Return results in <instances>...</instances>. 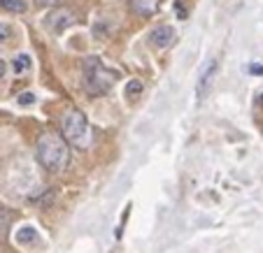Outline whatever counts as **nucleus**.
Wrapping results in <instances>:
<instances>
[{
    "instance_id": "obj_1",
    "label": "nucleus",
    "mask_w": 263,
    "mask_h": 253,
    "mask_svg": "<svg viewBox=\"0 0 263 253\" xmlns=\"http://www.w3.org/2000/svg\"><path fill=\"white\" fill-rule=\"evenodd\" d=\"M37 160L49 172H63L70 160L68 142L59 133H45L37 139Z\"/></svg>"
},
{
    "instance_id": "obj_2",
    "label": "nucleus",
    "mask_w": 263,
    "mask_h": 253,
    "mask_svg": "<svg viewBox=\"0 0 263 253\" xmlns=\"http://www.w3.org/2000/svg\"><path fill=\"white\" fill-rule=\"evenodd\" d=\"M119 72L105 68L98 58H86L84 63V91L89 95H105L112 86Z\"/></svg>"
},
{
    "instance_id": "obj_3",
    "label": "nucleus",
    "mask_w": 263,
    "mask_h": 253,
    "mask_svg": "<svg viewBox=\"0 0 263 253\" xmlns=\"http://www.w3.org/2000/svg\"><path fill=\"white\" fill-rule=\"evenodd\" d=\"M61 128H63V137L68 144H72V146H77V149H86L91 142L89 137V123H86L84 114L77 110H70L68 114L63 116V123H61Z\"/></svg>"
},
{
    "instance_id": "obj_4",
    "label": "nucleus",
    "mask_w": 263,
    "mask_h": 253,
    "mask_svg": "<svg viewBox=\"0 0 263 253\" xmlns=\"http://www.w3.org/2000/svg\"><path fill=\"white\" fill-rule=\"evenodd\" d=\"M72 24H74V14L70 10H65V7H56V10H51L49 14H47V19H45L47 30L54 33V35H61L63 30H68Z\"/></svg>"
},
{
    "instance_id": "obj_5",
    "label": "nucleus",
    "mask_w": 263,
    "mask_h": 253,
    "mask_svg": "<svg viewBox=\"0 0 263 253\" xmlns=\"http://www.w3.org/2000/svg\"><path fill=\"white\" fill-rule=\"evenodd\" d=\"M149 40H152V45L156 47H168L170 42L175 40V28L173 26H156L154 30H152V35H149Z\"/></svg>"
},
{
    "instance_id": "obj_6",
    "label": "nucleus",
    "mask_w": 263,
    "mask_h": 253,
    "mask_svg": "<svg viewBox=\"0 0 263 253\" xmlns=\"http://www.w3.org/2000/svg\"><path fill=\"white\" fill-rule=\"evenodd\" d=\"M130 5H133V10L138 12V14L149 16V14H154V12L159 10L161 0H130Z\"/></svg>"
},
{
    "instance_id": "obj_7",
    "label": "nucleus",
    "mask_w": 263,
    "mask_h": 253,
    "mask_svg": "<svg viewBox=\"0 0 263 253\" xmlns=\"http://www.w3.org/2000/svg\"><path fill=\"white\" fill-rule=\"evenodd\" d=\"M16 242L21 244V246H28V244H35L37 242V230L30 228V225H24V228L16 233Z\"/></svg>"
},
{
    "instance_id": "obj_8",
    "label": "nucleus",
    "mask_w": 263,
    "mask_h": 253,
    "mask_svg": "<svg viewBox=\"0 0 263 253\" xmlns=\"http://www.w3.org/2000/svg\"><path fill=\"white\" fill-rule=\"evenodd\" d=\"M0 10L12 12V14H24L28 7H26V0H0Z\"/></svg>"
},
{
    "instance_id": "obj_9",
    "label": "nucleus",
    "mask_w": 263,
    "mask_h": 253,
    "mask_svg": "<svg viewBox=\"0 0 263 253\" xmlns=\"http://www.w3.org/2000/svg\"><path fill=\"white\" fill-rule=\"evenodd\" d=\"M214 72H217V60H212V63H210V70H205L203 77H200V81H198V95H205V89H210Z\"/></svg>"
},
{
    "instance_id": "obj_10",
    "label": "nucleus",
    "mask_w": 263,
    "mask_h": 253,
    "mask_svg": "<svg viewBox=\"0 0 263 253\" xmlns=\"http://www.w3.org/2000/svg\"><path fill=\"white\" fill-rule=\"evenodd\" d=\"M30 63H33V60H30L28 54H19L14 58V63H12V68H14V72L24 75V72H28V70H30Z\"/></svg>"
},
{
    "instance_id": "obj_11",
    "label": "nucleus",
    "mask_w": 263,
    "mask_h": 253,
    "mask_svg": "<svg viewBox=\"0 0 263 253\" xmlns=\"http://www.w3.org/2000/svg\"><path fill=\"white\" fill-rule=\"evenodd\" d=\"M140 93H142V84H140L138 79H133L128 86H126V98L128 100H135Z\"/></svg>"
},
{
    "instance_id": "obj_12",
    "label": "nucleus",
    "mask_w": 263,
    "mask_h": 253,
    "mask_svg": "<svg viewBox=\"0 0 263 253\" xmlns=\"http://www.w3.org/2000/svg\"><path fill=\"white\" fill-rule=\"evenodd\" d=\"M10 223H12L10 216H7L5 212H0V239H5V235H7V228H10Z\"/></svg>"
},
{
    "instance_id": "obj_13",
    "label": "nucleus",
    "mask_w": 263,
    "mask_h": 253,
    "mask_svg": "<svg viewBox=\"0 0 263 253\" xmlns=\"http://www.w3.org/2000/svg\"><path fill=\"white\" fill-rule=\"evenodd\" d=\"M16 100H19V104H26V107H28V104H33V102H35V95L26 91V93H21Z\"/></svg>"
},
{
    "instance_id": "obj_14",
    "label": "nucleus",
    "mask_w": 263,
    "mask_h": 253,
    "mask_svg": "<svg viewBox=\"0 0 263 253\" xmlns=\"http://www.w3.org/2000/svg\"><path fill=\"white\" fill-rule=\"evenodd\" d=\"M12 37V28L7 24H0V42H5Z\"/></svg>"
},
{
    "instance_id": "obj_15",
    "label": "nucleus",
    "mask_w": 263,
    "mask_h": 253,
    "mask_svg": "<svg viewBox=\"0 0 263 253\" xmlns=\"http://www.w3.org/2000/svg\"><path fill=\"white\" fill-rule=\"evenodd\" d=\"M175 7H177V16L179 19H186V10H184V0H175Z\"/></svg>"
},
{
    "instance_id": "obj_16",
    "label": "nucleus",
    "mask_w": 263,
    "mask_h": 253,
    "mask_svg": "<svg viewBox=\"0 0 263 253\" xmlns=\"http://www.w3.org/2000/svg\"><path fill=\"white\" fill-rule=\"evenodd\" d=\"M35 5H40V7H54V5H59V0H35Z\"/></svg>"
},
{
    "instance_id": "obj_17",
    "label": "nucleus",
    "mask_w": 263,
    "mask_h": 253,
    "mask_svg": "<svg viewBox=\"0 0 263 253\" xmlns=\"http://www.w3.org/2000/svg\"><path fill=\"white\" fill-rule=\"evenodd\" d=\"M249 72L252 75H263V65H249Z\"/></svg>"
},
{
    "instance_id": "obj_18",
    "label": "nucleus",
    "mask_w": 263,
    "mask_h": 253,
    "mask_svg": "<svg viewBox=\"0 0 263 253\" xmlns=\"http://www.w3.org/2000/svg\"><path fill=\"white\" fill-rule=\"evenodd\" d=\"M5 72H7V63H5V60H3V58H0V77L5 75Z\"/></svg>"
},
{
    "instance_id": "obj_19",
    "label": "nucleus",
    "mask_w": 263,
    "mask_h": 253,
    "mask_svg": "<svg viewBox=\"0 0 263 253\" xmlns=\"http://www.w3.org/2000/svg\"><path fill=\"white\" fill-rule=\"evenodd\" d=\"M261 100H263V98H261Z\"/></svg>"
}]
</instances>
